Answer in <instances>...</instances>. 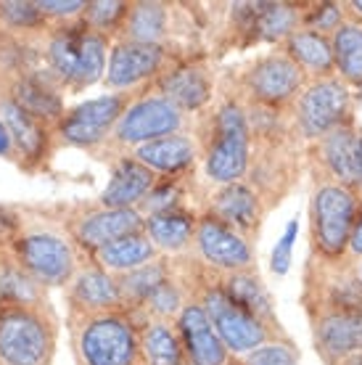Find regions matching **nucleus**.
<instances>
[{
	"instance_id": "nucleus-1",
	"label": "nucleus",
	"mask_w": 362,
	"mask_h": 365,
	"mask_svg": "<svg viewBox=\"0 0 362 365\" xmlns=\"http://www.w3.org/2000/svg\"><path fill=\"white\" fill-rule=\"evenodd\" d=\"M72 341L80 365H135L140 357L133 323L117 312L77 315Z\"/></svg>"
},
{
	"instance_id": "nucleus-2",
	"label": "nucleus",
	"mask_w": 362,
	"mask_h": 365,
	"mask_svg": "<svg viewBox=\"0 0 362 365\" xmlns=\"http://www.w3.org/2000/svg\"><path fill=\"white\" fill-rule=\"evenodd\" d=\"M53 326L40 307H0V365H48Z\"/></svg>"
},
{
	"instance_id": "nucleus-3",
	"label": "nucleus",
	"mask_w": 362,
	"mask_h": 365,
	"mask_svg": "<svg viewBox=\"0 0 362 365\" xmlns=\"http://www.w3.org/2000/svg\"><path fill=\"white\" fill-rule=\"evenodd\" d=\"M14 259L37 286H66L77 273L72 244L48 230L14 238Z\"/></svg>"
},
{
	"instance_id": "nucleus-4",
	"label": "nucleus",
	"mask_w": 362,
	"mask_h": 365,
	"mask_svg": "<svg viewBox=\"0 0 362 365\" xmlns=\"http://www.w3.org/2000/svg\"><path fill=\"white\" fill-rule=\"evenodd\" d=\"M125 109L127 98L122 93H106L98 98L82 101L74 109L63 111V117L56 125V133L66 146L95 148L109 138L111 130L117 128Z\"/></svg>"
},
{
	"instance_id": "nucleus-5",
	"label": "nucleus",
	"mask_w": 362,
	"mask_h": 365,
	"mask_svg": "<svg viewBox=\"0 0 362 365\" xmlns=\"http://www.w3.org/2000/svg\"><path fill=\"white\" fill-rule=\"evenodd\" d=\"M249 167V122L241 106L225 103L217 111V138L207 151V175L214 182L233 185Z\"/></svg>"
},
{
	"instance_id": "nucleus-6",
	"label": "nucleus",
	"mask_w": 362,
	"mask_h": 365,
	"mask_svg": "<svg viewBox=\"0 0 362 365\" xmlns=\"http://www.w3.org/2000/svg\"><path fill=\"white\" fill-rule=\"evenodd\" d=\"M182 125V111L164 96H145L130 103L119 117L114 138L122 146H143L167 135H177Z\"/></svg>"
},
{
	"instance_id": "nucleus-7",
	"label": "nucleus",
	"mask_w": 362,
	"mask_h": 365,
	"mask_svg": "<svg viewBox=\"0 0 362 365\" xmlns=\"http://www.w3.org/2000/svg\"><path fill=\"white\" fill-rule=\"evenodd\" d=\"M204 312L212 320V329L217 331L219 341L225 344L227 352L236 355H249L252 349L262 347L267 341V326L259 318H254L252 312L238 307L236 302L227 299L222 289H209L204 294Z\"/></svg>"
},
{
	"instance_id": "nucleus-8",
	"label": "nucleus",
	"mask_w": 362,
	"mask_h": 365,
	"mask_svg": "<svg viewBox=\"0 0 362 365\" xmlns=\"http://www.w3.org/2000/svg\"><path fill=\"white\" fill-rule=\"evenodd\" d=\"M354 225V196L344 185H323L312 199V228L317 247L336 257L349 244Z\"/></svg>"
},
{
	"instance_id": "nucleus-9",
	"label": "nucleus",
	"mask_w": 362,
	"mask_h": 365,
	"mask_svg": "<svg viewBox=\"0 0 362 365\" xmlns=\"http://www.w3.org/2000/svg\"><path fill=\"white\" fill-rule=\"evenodd\" d=\"M349 109V93L338 80H323L299 98V128L307 138L328 135Z\"/></svg>"
},
{
	"instance_id": "nucleus-10",
	"label": "nucleus",
	"mask_w": 362,
	"mask_h": 365,
	"mask_svg": "<svg viewBox=\"0 0 362 365\" xmlns=\"http://www.w3.org/2000/svg\"><path fill=\"white\" fill-rule=\"evenodd\" d=\"M196 244H199L201 257L209 265L230 270V273H241L252 265V247L238 230L227 228L225 222L217 217H204L196 228Z\"/></svg>"
},
{
	"instance_id": "nucleus-11",
	"label": "nucleus",
	"mask_w": 362,
	"mask_h": 365,
	"mask_svg": "<svg viewBox=\"0 0 362 365\" xmlns=\"http://www.w3.org/2000/svg\"><path fill=\"white\" fill-rule=\"evenodd\" d=\"M143 217L138 210H93L72 222V238L85 252H98L122 236L138 233Z\"/></svg>"
},
{
	"instance_id": "nucleus-12",
	"label": "nucleus",
	"mask_w": 362,
	"mask_h": 365,
	"mask_svg": "<svg viewBox=\"0 0 362 365\" xmlns=\"http://www.w3.org/2000/svg\"><path fill=\"white\" fill-rule=\"evenodd\" d=\"M162 58L164 51L159 46L122 40L109 51V66H106L103 80L111 91H127V88L143 83L145 77L159 72Z\"/></svg>"
},
{
	"instance_id": "nucleus-13",
	"label": "nucleus",
	"mask_w": 362,
	"mask_h": 365,
	"mask_svg": "<svg viewBox=\"0 0 362 365\" xmlns=\"http://www.w3.org/2000/svg\"><path fill=\"white\" fill-rule=\"evenodd\" d=\"M246 85L257 101L267 106H278L294 98V93L301 88V69L289 56H267L246 77Z\"/></svg>"
},
{
	"instance_id": "nucleus-14",
	"label": "nucleus",
	"mask_w": 362,
	"mask_h": 365,
	"mask_svg": "<svg viewBox=\"0 0 362 365\" xmlns=\"http://www.w3.org/2000/svg\"><path fill=\"white\" fill-rule=\"evenodd\" d=\"M0 119L9 128L14 148H16V154L21 156L24 165L35 167L40 162H46L48 154H51V133H48L46 125H40L37 119L29 117L9 93L0 96Z\"/></svg>"
},
{
	"instance_id": "nucleus-15",
	"label": "nucleus",
	"mask_w": 362,
	"mask_h": 365,
	"mask_svg": "<svg viewBox=\"0 0 362 365\" xmlns=\"http://www.w3.org/2000/svg\"><path fill=\"white\" fill-rule=\"evenodd\" d=\"M177 329L182 336V349L188 355L190 365H225L227 349L219 341L217 331L212 329V320L201 304H185L180 310Z\"/></svg>"
},
{
	"instance_id": "nucleus-16",
	"label": "nucleus",
	"mask_w": 362,
	"mask_h": 365,
	"mask_svg": "<svg viewBox=\"0 0 362 365\" xmlns=\"http://www.w3.org/2000/svg\"><path fill=\"white\" fill-rule=\"evenodd\" d=\"M154 173L138 162L135 156L119 159L111 170V180L100 191L103 210H135L154 188Z\"/></svg>"
},
{
	"instance_id": "nucleus-17",
	"label": "nucleus",
	"mask_w": 362,
	"mask_h": 365,
	"mask_svg": "<svg viewBox=\"0 0 362 365\" xmlns=\"http://www.w3.org/2000/svg\"><path fill=\"white\" fill-rule=\"evenodd\" d=\"M69 286V304L74 315H100L114 312L122 304L119 283L103 267H85L74 273Z\"/></svg>"
},
{
	"instance_id": "nucleus-18",
	"label": "nucleus",
	"mask_w": 362,
	"mask_h": 365,
	"mask_svg": "<svg viewBox=\"0 0 362 365\" xmlns=\"http://www.w3.org/2000/svg\"><path fill=\"white\" fill-rule=\"evenodd\" d=\"M90 32V27L85 21H69L58 27L51 35L48 43V66L51 74L56 77V83H61L69 91H77V77H80V56H82V40Z\"/></svg>"
},
{
	"instance_id": "nucleus-19",
	"label": "nucleus",
	"mask_w": 362,
	"mask_h": 365,
	"mask_svg": "<svg viewBox=\"0 0 362 365\" xmlns=\"http://www.w3.org/2000/svg\"><path fill=\"white\" fill-rule=\"evenodd\" d=\"M11 98L16 101L29 117L37 119L40 125H58L63 117V98L58 96L53 83L43 80L40 74H21L11 85Z\"/></svg>"
},
{
	"instance_id": "nucleus-20",
	"label": "nucleus",
	"mask_w": 362,
	"mask_h": 365,
	"mask_svg": "<svg viewBox=\"0 0 362 365\" xmlns=\"http://www.w3.org/2000/svg\"><path fill=\"white\" fill-rule=\"evenodd\" d=\"M323 159L331 173L346 185H362V133L346 128L331 130L323 140Z\"/></svg>"
},
{
	"instance_id": "nucleus-21",
	"label": "nucleus",
	"mask_w": 362,
	"mask_h": 365,
	"mask_svg": "<svg viewBox=\"0 0 362 365\" xmlns=\"http://www.w3.org/2000/svg\"><path fill=\"white\" fill-rule=\"evenodd\" d=\"M317 341L331 357L362 352V312H333L317 326Z\"/></svg>"
},
{
	"instance_id": "nucleus-22",
	"label": "nucleus",
	"mask_w": 362,
	"mask_h": 365,
	"mask_svg": "<svg viewBox=\"0 0 362 365\" xmlns=\"http://www.w3.org/2000/svg\"><path fill=\"white\" fill-rule=\"evenodd\" d=\"M135 159L151 173H180L193 165L196 146L185 135H167L135 148Z\"/></svg>"
},
{
	"instance_id": "nucleus-23",
	"label": "nucleus",
	"mask_w": 362,
	"mask_h": 365,
	"mask_svg": "<svg viewBox=\"0 0 362 365\" xmlns=\"http://www.w3.org/2000/svg\"><path fill=\"white\" fill-rule=\"evenodd\" d=\"M95 257L106 273L109 270L111 273H130V270H138V267L154 262L156 247L148 241L143 230H138V233H130V236H122L106 244L95 252Z\"/></svg>"
},
{
	"instance_id": "nucleus-24",
	"label": "nucleus",
	"mask_w": 362,
	"mask_h": 365,
	"mask_svg": "<svg viewBox=\"0 0 362 365\" xmlns=\"http://www.w3.org/2000/svg\"><path fill=\"white\" fill-rule=\"evenodd\" d=\"M214 217L225 222L227 228L249 230L259 220V199L244 182L225 185L214 199Z\"/></svg>"
},
{
	"instance_id": "nucleus-25",
	"label": "nucleus",
	"mask_w": 362,
	"mask_h": 365,
	"mask_svg": "<svg viewBox=\"0 0 362 365\" xmlns=\"http://www.w3.org/2000/svg\"><path fill=\"white\" fill-rule=\"evenodd\" d=\"M143 228L154 247L164 249V252H180L188 247V241L196 233V220L188 212L172 210L151 215L148 220H143Z\"/></svg>"
},
{
	"instance_id": "nucleus-26",
	"label": "nucleus",
	"mask_w": 362,
	"mask_h": 365,
	"mask_svg": "<svg viewBox=\"0 0 362 365\" xmlns=\"http://www.w3.org/2000/svg\"><path fill=\"white\" fill-rule=\"evenodd\" d=\"M164 88V98L172 101L177 109H199L209 101V93H212V83L204 69L199 66H182V69H175L162 80Z\"/></svg>"
},
{
	"instance_id": "nucleus-27",
	"label": "nucleus",
	"mask_w": 362,
	"mask_h": 365,
	"mask_svg": "<svg viewBox=\"0 0 362 365\" xmlns=\"http://www.w3.org/2000/svg\"><path fill=\"white\" fill-rule=\"evenodd\" d=\"M37 307L40 286L11 257H0V307Z\"/></svg>"
},
{
	"instance_id": "nucleus-28",
	"label": "nucleus",
	"mask_w": 362,
	"mask_h": 365,
	"mask_svg": "<svg viewBox=\"0 0 362 365\" xmlns=\"http://www.w3.org/2000/svg\"><path fill=\"white\" fill-rule=\"evenodd\" d=\"M167 29V9L162 3H135L125 19V35L130 43L159 46Z\"/></svg>"
},
{
	"instance_id": "nucleus-29",
	"label": "nucleus",
	"mask_w": 362,
	"mask_h": 365,
	"mask_svg": "<svg viewBox=\"0 0 362 365\" xmlns=\"http://www.w3.org/2000/svg\"><path fill=\"white\" fill-rule=\"evenodd\" d=\"M140 355L145 365H182V344L170 323L156 320L140 336Z\"/></svg>"
},
{
	"instance_id": "nucleus-30",
	"label": "nucleus",
	"mask_w": 362,
	"mask_h": 365,
	"mask_svg": "<svg viewBox=\"0 0 362 365\" xmlns=\"http://www.w3.org/2000/svg\"><path fill=\"white\" fill-rule=\"evenodd\" d=\"M222 292L227 294V299L236 302L238 307H244L246 312H252L254 318L264 320H272V302L264 292L262 281L257 278V275H249V273H233L227 278L225 289Z\"/></svg>"
},
{
	"instance_id": "nucleus-31",
	"label": "nucleus",
	"mask_w": 362,
	"mask_h": 365,
	"mask_svg": "<svg viewBox=\"0 0 362 365\" xmlns=\"http://www.w3.org/2000/svg\"><path fill=\"white\" fill-rule=\"evenodd\" d=\"M289 58L294 64L307 66L312 72H331L333 69V48L323 35L315 32H294L289 37Z\"/></svg>"
},
{
	"instance_id": "nucleus-32",
	"label": "nucleus",
	"mask_w": 362,
	"mask_h": 365,
	"mask_svg": "<svg viewBox=\"0 0 362 365\" xmlns=\"http://www.w3.org/2000/svg\"><path fill=\"white\" fill-rule=\"evenodd\" d=\"M333 64L344 80L362 85V27L360 24H341L333 35Z\"/></svg>"
},
{
	"instance_id": "nucleus-33",
	"label": "nucleus",
	"mask_w": 362,
	"mask_h": 365,
	"mask_svg": "<svg viewBox=\"0 0 362 365\" xmlns=\"http://www.w3.org/2000/svg\"><path fill=\"white\" fill-rule=\"evenodd\" d=\"M106 51H109V40L100 32H88L82 40V56H80V77H77V91L90 88L106 74Z\"/></svg>"
},
{
	"instance_id": "nucleus-34",
	"label": "nucleus",
	"mask_w": 362,
	"mask_h": 365,
	"mask_svg": "<svg viewBox=\"0 0 362 365\" xmlns=\"http://www.w3.org/2000/svg\"><path fill=\"white\" fill-rule=\"evenodd\" d=\"M257 19L254 24L264 40H281V37L294 35L296 27V11L286 3H254Z\"/></svg>"
},
{
	"instance_id": "nucleus-35",
	"label": "nucleus",
	"mask_w": 362,
	"mask_h": 365,
	"mask_svg": "<svg viewBox=\"0 0 362 365\" xmlns=\"http://www.w3.org/2000/svg\"><path fill=\"white\" fill-rule=\"evenodd\" d=\"M167 281V270L159 262H148V265L138 267V270H130V273H122L119 278V294H122V302H140L143 304L148 299V294L159 289L162 283Z\"/></svg>"
},
{
	"instance_id": "nucleus-36",
	"label": "nucleus",
	"mask_w": 362,
	"mask_h": 365,
	"mask_svg": "<svg viewBox=\"0 0 362 365\" xmlns=\"http://www.w3.org/2000/svg\"><path fill=\"white\" fill-rule=\"evenodd\" d=\"M127 14H130V6L122 3V0H90L85 11H82V21L93 29V32H100L106 35L109 29L125 24Z\"/></svg>"
},
{
	"instance_id": "nucleus-37",
	"label": "nucleus",
	"mask_w": 362,
	"mask_h": 365,
	"mask_svg": "<svg viewBox=\"0 0 362 365\" xmlns=\"http://www.w3.org/2000/svg\"><path fill=\"white\" fill-rule=\"evenodd\" d=\"M0 24L6 29L27 32L46 27V16L40 14L35 0H0Z\"/></svg>"
},
{
	"instance_id": "nucleus-38",
	"label": "nucleus",
	"mask_w": 362,
	"mask_h": 365,
	"mask_svg": "<svg viewBox=\"0 0 362 365\" xmlns=\"http://www.w3.org/2000/svg\"><path fill=\"white\" fill-rule=\"evenodd\" d=\"M246 365H299V355L291 344L283 341H264L262 347L252 349L246 355Z\"/></svg>"
},
{
	"instance_id": "nucleus-39",
	"label": "nucleus",
	"mask_w": 362,
	"mask_h": 365,
	"mask_svg": "<svg viewBox=\"0 0 362 365\" xmlns=\"http://www.w3.org/2000/svg\"><path fill=\"white\" fill-rule=\"evenodd\" d=\"M299 236V222L296 220H289V225L283 230L281 241L275 244L272 249V257H270V270L275 275H286L291 267V252H294V241Z\"/></svg>"
},
{
	"instance_id": "nucleus-40",
	"label": "nucleus",
	"mask_w": 362,
	"mask_h": 365,
	"mask_svg": "<svg viewBox=\"0 0 362 365\" xmlns=\"http://www.w3.org/2000/svg\"><path fill=\"white\" fill-rule=\"evenodd\" d=\"M145 307L151 312H156L159 318H167V315H175V312H180V292L175 289L170 281H164L159 289H154V292L148 294V299L143 302Z\"/></svg>"
},
{
	"instance_id": "nucleus-41",
	"label": "nucleus",
	"mask_w": 362,
	"mask_h": 365,
	"mask_svg": "<svg viewBox=\"0 0 362 365\" xmlns=\"http://www.w3.org/2000/svg\"><path fill=\"white\" fill-rule=\"evenodd\" d=\"M177 199H180V191H177V185H154L151 193L143 199V210L148 212V217L151 215H162V212H172L177 210Z\"/></svg>"
},
{
	"instance_id": "nucleus-42",
	"label": "nucleus",
	"mask_w": 362,
	"mask_h": 365,
	"mask_svg": "<svg viewBox=\"0 0 362 365\" xmlns=\"http://www.w3.org/2000/svg\"><path fill=\"white\" fill-rule=\"evenodd\" d=\"M40 14L46 19H74L82 16L85 11V0H35Z\"/></svg>"
},
{
	"instance_id": "nucleus-43",
	"label": "nucleus",
	"mask_w": 362,
	"mask_h": 365,
	"mask_svg": "<svg viewBox=\"0 0 362 365\" xmlns=\"http://www.w3.org/2000/svg\"><path fill=\"white\" fill-rule=\"evenodd\" d=\"M338 21H341V9L333 6V3H326V6H317L312 14L307 16L309 32H331V29H338Z\"/></svg>"
},
{
	"instance_id": "nucleus-44",
	"label": "nucleus",
	"mask_w": 362,
	"mask_h": 365,
	"mask_svg": "<svg viewBox=\"0 0 362 365\" xmlns=\"http://www.w3.org/2000/svg\"><path fill=\"white\" fill-rule=\"evenodd\" d=\"M16 228H19L16 217L9 215L6 210H0V247L9 244V241L14 244V233H16Z\"/></svg>"
},
{
	"instance_id": "nucleus-45",
	"label": "nucleus",
	"mask_w": 362,
	"mask_h": 365,
	"mask_svg": "<svg viewBox=\"0 0 362 365\" xmlns=\"http://www.w3.org/2000/svg\"><path fill=\"white\" fill-rule=\"evenodd\" d=\"M349 247H352V252L362 255V210H360V215H354V225H352V236H349Z\"/></svg>"
},
{
	"instance_id": "nucleus-46",
	"label": "nucleus",
	"mask_w": 362,
	"mask_h": 365,
	"mask_svg": "<svg viewBox=\"0 0 362 365\" xmlns=\"http://www.w3.org/2000/svg\"><path fill=\"white\" fill-rule=\"evenodd\" d=\"M14 154H16V148H14L11 133H9V128L3 125V119H0V156H14Z\"/></svg>"
},
{
	"instance_id": "nucleus-47",
	"label": "nucleus",
	"mask_w": 362,
	"mask_h": 365,
	"mask_svg": "<svg viewBox=\"0 0 362 365\" xmlns=\"http://www.w3.org/2000/svg\"><path fill=\"white\" fill-rule=\"evenodd\" d=\"M346 365H362V352H357V355H349V357H346Z\"/></svg>"
},
{
	"instance_id": "nucleus-48",
	"label": "nucleus",
	"mask_w": 362,
	"mask_h": 365,
	"mask_svg": "<svg viewBox=\"0 0 362 365\" xmlns=\"http://www.w3.org/2000/svg\"><path fill=\"white\" fill-rule=\"evenodd\" d=\"M352 9L357 11V14H362V0H354V3H352Z\"/></svg>"
}]
</instances>
